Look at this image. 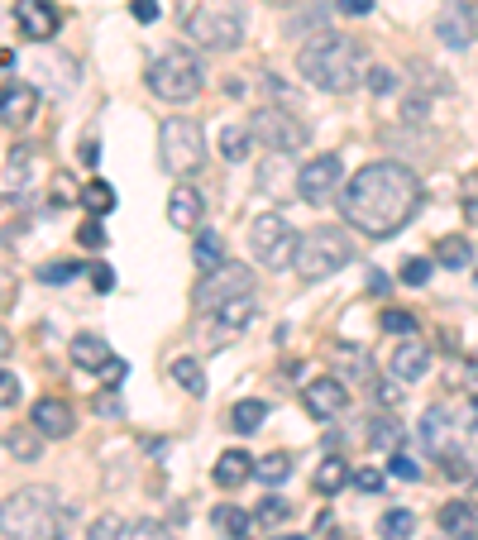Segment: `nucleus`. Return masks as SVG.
Returning <instances> with one entry per match:
<instances>
[{"label":"nucleus","instance_id":"obj_43","mask_svg":"<svg viewBox=\"0 0 478 540\" xmlns=\"http://www.w3.org/2000/svg\"><path fill=\"white\" fill-rule=\"evenodd\" d=\"M77 244H82V249H106V230H101V220L91 216L87 225L77 230Z\"/></svg>","mask_w":478,"mask_h":540},{"label":"nucleus","instance_id":"obj_26","mask_svg":"<svg viewBox=\"0 0 478 540\" xmlns=\"http://www.w3.org/2000/svg\"><path fill=\"white\" fill-rule=\"evenodd\" d=\"M216 531H225V536L230 540H254V517H249V512H239V507H230V502H225V507H216Z\"/></svg>","mask_w":478,"mask_h":540},{"label":"nucleus","instance_id":"obj_19","mask_svg":"<svg viewBox=\"0 0 478 540\" xmlns=\"http://www.w3.org/2000/svg\"><path fill=\"white\" fill-rule=\"evenodd\" d=\"M440 531L450 540H478V507L474 502H445L440 507Z\"/></svg>","mask_w":478,"mask_h":540},{"label":"nucleus","instance_id":"obj_38","mask_svg":"<svg viewBox=\"0 0 478 540\" xmlns=\"http://www.w3.org/2000/svg\"><path fill=\"white\" fill-rule=\"evenodd\" d=\"M77 273H82V263L53 259V263H44V268H39V282H53V287H58V282H72Z\"/></svg>","mask_w":478,"mask_h":540},{"label":"nucleus","instance_id":"obj_8","mask_svg":"<svg viewBox=\"0 0 478 540\" xmlns=\"http://www.w3.org/2000/svg\"><path fill=\"white\" fill-rule=\"evenodd\" d=\"M297 244H302V235L283 216H259L249 225V249H254V259L263 268H292L297 263Z\"/></svg>","mask_w":478,"mask_h":540},{"label":"nucleus","instance_id":"obj_15","mask_svg":"<svg viewBox=\"0 0 478 540\" xmlns=\"http://www.w3.org/2000/svg\"><path fill=\"white\" fill-rule=\"evenodd\" d=\"M34 115H39V91L29 87V82H5L0 87V125L24 130Z\"/></svg>","mask_w":478,"mask_h":540},{"label":"nucleus","instance_id":"obj_18","mask_svg":"<svg viewBox=\"0 0 478 540\" xmlns=\"http://www.w3.org/2000/svg\"><path fill=\"white\" fill-rule=\"evenodd\" d=\"M426 368H431V345H421V340L397 345V354H392V378H402V383H421Z\"/></svg>","mask_w":478,"mask_h":540},{"label":"nucleus","instance_id":"obj_21","mask_svg":"<svg viewBox=\"0 0 478 540\" xmlns=\"http://www.w3.org/2000/svg\"><path fill=\"white\" fill-rule=\"evenodd\" d=\"M5 450H10V459H20V464H39L44 459V435H39L34 421L29 426H15V431L5 435Z\"/></svg>","mask_w":478,"mask_h":540},{"label":"nucleus","instance_id":"obj_27","mask_svg":"<svg viewBox=\"0 0 478 540\" xmlns=\"http://www.w3.org/2000/svg\"><path fill=\"white\" fill-rule=\"evenodd\" d=\"M77 201H82V211H87V216H96V220H101V216H106V211H115V187L96 177V182H87V187L77 192Z\"/></svg>","mask_w":478,"mask_h":540},{"label":"nucleus","instance_id":"obj_31","mask_svg":"<svg viewBox=\"0 0 478 540\" xmlns=\"http://www.w3.org/2000/svg\"><path fill=\"white\" fill-rule=\"evenodd\" d=\"M445 435H450V421H445V411L435 407V411H426V421H421V445L431 454H445L450 445H445Z\"/></svg>","mask_w":478,"mask_h":540},{"label":"nucleus","instance_id":"obj_30","mask_svg":"<svg viewBox=\"0 0 478 540\" xmlns=\"http://www.w3.org/2000/svg\"><path fill=\"white\" fill-rule=\"evenodd\" d=\"M173 383L182 392H192V397H206V368L196 359H173Z\"/></svg>","mask_w":478,"mask_h":540},{"label":"nucleus","instance_id":"obj_46","mask_svg":"<svg viewBox=\"0 0 478 540\" xmlns=\"http://www.w3.org/2000/svg\"><path fill=\"white\" fill-rule=\"evenodd\" d=\"M287 512H292V507H287L283 497H263L259 502V521H283Z\"/></svg>","mask_w":478,"mask_h":540},{"label":"nucleus","instance_id":"obj_50","mask_svg":"<svg viewBox=\"0 0 478 540\" xmlns=\"http://www.w3.org/2000/svg\"><path fill=\"white\" fill-rule=\"evenodd\" d=\"M335 10H340V15H354V20H359V15H369V10H373V0H335Z\"/></svg>","mask_w":478,"mask_h":540},{"label":"nucleus","instance_id":"obj_33","mask_svg":"<svg viewBox=\"0 0 478 540\" xmlns=\"http://www.w3.org/2000/svg\"><path fill=\"white\" fill-rule=\"evenodd\" d=\"M378 531H383V540H412L416 536V517L407 512V507L383 512V517H378Z\"/></svg>","mask_w":478,"mask_h":540},{"label":"nucleus","instance_id":"obj_45","mask_svg":"<svg viewBox=\"0 0 478 540\" xmlns=\"http://www.w3.org/2000/svg\"><path fill=\"white\" fill-rule=\"evenodd\" d=\"M464 220L478 230V177H469L464 182Z\"/></svg>","mask_w":478,"mask_h":540},{"label":"nucleus","instance_id":"obj_34","mask_svg":"<svg viewBox=\"0 0 478 540\" xmlns=\"http://www.w3.org/2000/svg\"><path fill=\"white\" fill-rule=\"evenodd\" d=\"M29 163H34V149H29V144H15V149H10V163H5V187H10V192H20L24 187Z\"/></svg>","mask_w":478,"mask_h":540},{"label":"nucleus","instance_id":"obj_52","mask_svg":"<svg viewBox=\"0 0 478 540\" xmlns=\"http://www.w3.org/2000/svg\"><path fill=\"white\" fill-rule=\"evenodd\" d=\"M354 483H359L364 493H378V488H383V474H378V469H359V474H354Z\"/></svg>","mask_w":478,"mask_h":540},{"label":"nucleus","instance_id":"obj_48","mask_svg":"<svg viewBox=\"0 0 478 540\" xmlns=\"http://www.w3.org/2000/svg\"><path fill=\"white\" fill-rule=\"evenodd\" d=\"M130 15L139 24H153L158 20V0H130Z\"/></svg>","mask_w":478,"mask_h":540},{"label":"nucleus","instance_id":"obj_32","mask_svg":"<svg viewBox=\"0 0 478 540\" xmlns=\"http://www.w3.org/2000/svg\"><path fill=\"white\" fill-rule=\"evenodd\" d=\"M349 483V469H345V459H326L321 469H316V478H311V488L321 497H330V493H340Z\"/></svg>","mask_w":478,"mask_h":540},{"label":"nucleus","instance_id":"obj_42","mask_svg":"<svg viewBox=\"0 0 478 540\" xmlns=\"http://www.w3.org/2000/svg\"><path fill=\"white\" fill-rule=\"evenodd\" d=\"M383 330L388 335H416V316L412 311H383Z\"/></svg>","mask_w":478,"mask_h":540},{"label":"nucleus","instance_id":"obj_20","mask_svg":"<svg viewBox=\"0 0 478 540\" xmlns=\"http://www.w3.org/2000/svg\"><path fill=\"white\" fill-rule=\"evenodd\" d=\"M254 316H259V306H254L249 292H244V297H230L225 306H216V330H220V335H239V330L254 321Z\"/></svg>","mask_w":478,"mask_h":540},{"label":"nucleus","instance_id":"obj_11","mask_svg":"<svg viewBox=\"0 0 478 540\" xmlns=\"http://www.w3.org/2000/svg\"><path fill=\"white\" fill-rule=\"evenodd\" d=\"M340 177H345L340 153H316L297 168V196L306 206H321V201H330V192H340Z\"/></svg>","mask_w":478,"mask_h":540},{"label":"nucleus","instance_id":"obj_51","mask_svg":"<svg viewBox=\"0 0 478 540\" xmlns=\"http://www.w3.org/2000/svg\"><path fill=\"white\" fill-rule=\"evenodd\" d=\"M96 411H101V416H125V407H120L115 392H101V397H96Z\"/></svg>","mask_w":478,"mask_h":540},{"label":"nucleus","instance_id":"obj_44","mask_svg":"<svg viewBox=\"0 0 478 540\" xmlns=\"http://www.w3.org/2000/svg\"><path fill=\"white\" fill-rule=\"evenodd\" d=\"M15 402H20V378L0 368V407H15Z\"/></svg>","mask_w":478,"mask_h":540},{"label":"nucleus","instance_id":"obj_56","mask_svg":"<svg viewBox=\"0 0 478 540\" xmlns=\"http://www.w3.org/2000/svg\"><path fill=\"white\" fill-rule=\"evenodd\" d=\"M330 540H354V531H330Z\"/></svg>","mask_w":478,"mask_h":540},{"label":"nucleus","instance_id":"obj_35","mask_svg":"<svg viewBox=\"0 0 478 540\" xmlns=\"http://www.w3.org/2000/svg\"><path fill=\"white\" fill-rule=\"evenodd\" d=\"M254 474H259L263 483H283V478L292 474V454H268V459L254 464Z\"/></svg>","mask_w":478,"mask_h":540},{"label":"nucleus","instance_id":"obj_14","mask_svg":"<svg viewBox=\"0 0 478 540\" xmlns=\"http://www.w3.org/2000/svg\"><path fill=\"white\" fill-rule=\"evenodd\" d=\"M302 402L316 421H335V416H345V407H349V388L340 378H316V383H306Z\"/></svg>","mask_w":478,"mask_h":540},{"label":"nucleus","instance_id":"obj_37","mask_svg":"<svg viewBox=\"0 0 478 540\" xmlns=\"http://www.w3.org/2000/svg\"><path fill=\"white\" fill-rule=\"evenodd\" d=\"M397 278L407 282V287H426V282H431V259H421V254L402 259V273H397Z\"/></svg>","mask_w":478,"mask_h":540},{"label":"nucleus","instance_id":"obj_22","mask_svg":"<svg viewBox=\"0 0 478 540\" xmlns=\"http://www.w3.org/2000/svg\"><path fill=\"white\" fill-rule=\"evenodd\" d=\"M72 364L87 368V373H106L110 368V345L101 335H77L72 340Z\"/></svg>","mask_w":478,"mask_h":540},{"label":"nucleus","instance_id":"obj_12","mask_svg":"<svg viewBox=\"0 0 478 540\" xmlns=\"http://www.w3.org/2000/svg\"><path fill=\"white\" fill-rule=\"evenodd\" d=\"M435 39L445 48H469L478 39V5L474 0H440L435 10Z\"/></svg>","mask_w":478,"mask_h":540},{"label":"nucleus","instance_id":"obj_36","mask_svg":"<svg viewBox=\"0 0 478 540\" xmlns=\"http://www.w3.org/2000/svg\"><path fill=\"white\" fill-rule=\"evenodd\" d=\"M120 536H130V526H125V517H115V512L96 517L87 531V540H120Z\"/></svg>","mask_w":478,"mask_h":540},{"label":"nucleus","instance_id":"obj_9","mask_svg":"<svg viewBox=\"0 0 478 540\" xmlns=\"http://www.w3.org/2000/svg\"><path fill=\"white\" fill-rule=\"evenodd\" d=\"M249 130L259 144H268V153H297L306 149V139H311V125H306L302 115H292L287 106H263L254 120H249Z\"/></svg>","mask_w":478,"mask_h":540},{"label":"nucleus","instance_id":"obj_5","mask_svg":"<svg viewBox=\"0 0 478 540\" xmlns=\"http://www.w3.org/2000/svg\"><path fill=\"white\" fill-rule=\"evenodd\" d=\"M345 263H354V244H349L345 230H306L302 244H297V273H302V282H321L330 278V273H340Z\"/></svg>","mask_w":478,"mask_h":540},{"label":"nucleus","instance_id":"obj_40","mask_svg":"<svg viewBox=\"0 0 478 540\" xmlns=\"http://www.w3.org/2000/svg\"><path fill=\"white\" fill-rule=\"evenodd\" d=\"M388 474H392V478H402V483H416V478H421V464H416L412 454L392 450V454H388Z\"/></svg>","mask_w":478,"mask_h":540},{"label":"nucleus","instance_id":"obj_55","mask_svg":"<svg viewBox=\"0 0 478 540\" xmlns=\"http://www.w3.org/2000/svg\"><path fill=\"white\" fill-rule=\"evenodd\" d=\"M268 5H278V10H292V5H311V0H268Z\"/></svg>","mask_w":478,"mask_h":540},{"label":"nucleus","instance_id":"obj_53","mask_svg":"<svg viewBox=\"0 0 478 540\" xmlns=\"http://www.w3.org/2000/svg\"><path fill=\"white\" fill-rule=\"evenodd\" d=\"M82 163L96 168V163H101V144H82Z\"/></svg>","mask_w":478,"mask_h":540},{"label":"nucleus","instance_id":"obj_28","mask_svg":"<svg viewBox=\"0 0 478 540\" xmlns=\"http://www.w3.org/2000/svg\"><path fill=\"white\" fill-rule=\"evenodd\" d=\"M225 263V244L216 230H196V273H216Z\"/></svg>","mask_w":478,"mask_h":540},{"label":"nucleus","instance_id":"obj_29","mask_svg":"<svg viewBox=\"0 0 478 540\" xmlns=\"http://www.w3.org/2000/svg\"><path fill=\"white\" fill-rule=\"evenodd\" d=\"M263 416H268V407H263L259 397H244V402L230 407V426H235L239 435H254L263 426Z\"/></svg>","mask_w":478,"mask_h":540},{"label":"nucleus","instance_id":"obj_41","mask_svg":"<svg viewBox=\"0 0 478 540\" xmlns=\"http://www.w3.org/2000/svg\"><path fill=\"white\" fill-rule=\"evenodd\" d=\"M125 540H177L173 536V531H168V526H163V521H134V526H130V536H125Z\"/></svg>","mask_w":478,"mask_h":540},{"label":"nucleus","instance_id":"obj_7","mask_svg":"<svg viewBox=\"0 0 478 540\" xmlns=\"http://www.w3.org/2000/svg\"><path fill=\"white\" fill-rule=\"evenodd\" d=\"M201 63H196L187 48H173V53H163V58H153L149 67V91L158 96V101H173V106H182V101H192L196 91H201Z\"/></svg>","mask_w":478,"mask_h":540},{"label":"nucleus","instance_id":"obj_49","mask_svg":"<svg viewBox=\"0 0 478 540\" xmlns=\"http://www.w3.org/2000/svg\"><path fill=\"white\" fill-rule=\"evenodd\" d=\"M91 287H96V292H110V287H115V273H110L106 263H91Z\"/></svg>","mask_w":478,"mask_h":540},{"label":"nucleus","instance_id":"obj_57","mask_svg":"<svg viewBox=\"0 0 478 540\" xmlns=\"http://www.w3.org/2000/svg\"><path fill=\"white\" fill-rule=\"evenodd\" d=\"M469 416H474V421H469V426H478V397H474V402H469Z\"/></svg>","mask_w":478,"mask_h":540},{"label":"nucleus","instance_id":"obj_58","mask_svg":"<svg viewBox=\"0 0 478 540\" xmlns=\"http://www.w3.org/2000/svg\"><path fill=\"white\" fill-rule=\"evenodd\" d=\"M268 540H306V536H268Z\"/></svg>","mask_w":478,"mask_h":540},{"label":"nucleus","instance_id":"obj_25","mask_svg":"<svg viewBox=\"0 0 478 540\" xmlns=\"http://www.w3.org/2000/svg\"><path fill=\"white\" fill-rule=\"evenodd\" d=\"M435 263H440V268H469V263H474V249H469V239L464 235H445L440 239V244H435Z\"/></svg>","mask_w":478,"mask_h":540},{"label":"nucleus","instance_id":"obj_10","mask_svg":"<svg viewBox=\"0 0 478 540\" xmlns=\"http://www.w3.org/2000/svg\"><path fill=\"white\" fill-rule=\"evenodd\" d=\"M244 292H254V273H249L244 263L225 259L216 273H201V282H196V292H192V302L201 306V311H216V306H225L230 297H244Z\"/></svg>","mask_w":478,"mask_h":540},{"label":"nucleus","instance_id":"obj_1","mask_svg":"<svg viewBox=\"0 0 478 540\" xmlns=\"http://www.w3.org/2000/svg\"><path fill=\"white\" fill-rule=\"evenodd\" d=\"M421 211V177L407 163H364L340 192V216L349 230L369 239H392Z\"/></svg>","mask_w":478,"mask_h":540},{"label":"nucleus","instance_id":"obj_4","mask_svg":"<svg viewBox=\"0 0 478 540\" xmlns=\"http://www.w3.org/2000/svg\"><path fill=\"white\" fill-rule=\"evenodd\" d=\"M177 24L196 48H239L244 39V0H177Z\"/></svg>","mask_w":478,"mask_h":540},{"label":"nucleus","instance_id":"obj_17","mask_svg":"<svg viewBox=\"0 0 478 540\" xmlns=\"http://www.w3.org/2000/svg\"><path fill=\"white\" fill-rule=\"evenodd\" d=\"M201 216H206V196L196 192L192 182H177L173 196H168V220H173V230H201Z\"/></svg>","mask_w":478,"mask_h":540},{"label":"nucleus","instance_id":"obj_23","mask_svg":"<svg viewBox=\"0 0 478 540\" xmlns=\"http://www.w3.org/2000/svg\"><path fill=\"white\" fill-rule=\"evenodd\" d=\"M211 478H216L220 488H239L244 478H254V459L244 450H225L216 459V469H211Z\"/></svg>","mask_w":478,"mask_h":540},{"label":"nucleus","instance_id":"obj_2","mask_svg":"<svg viewBox=\"0 0 478 540\" xmlns=\"http://www.w3.org/2000/svg\"><path fill=\"white\" fill-rule=\"evenodd\" d=\"M67 512L53 488H20L0 502V536L5 540H63L67 536Z\"/></svg>","mask_w":478,"mask_h":540},{"label":"nucleus","instance_id":"obj_47","mask_svg":"<svg viewBox=\"0 0 478 540\" xmlns=\"http://www.w3.org/2000/svg\"><path fill=\"white\" fill-rule=\"evenodd\" d=\"M369 440H373V445H397V426H392L388 416H378V421H373V431H369Z\"/></svg>","mask_w":478,"mask_h":540},{"label":"nucleus","instance_id":"obj_13","mask_svg":"<svg viewBox=\"0 0 478 540\" xmlns=\"http://www.w3.org/2000/svg\"><path fill=\"white\" fill-rule=\"evenodd\" d=\"M15 24H20L24 39L44 44V39L58 34L63 15H58V5H53V0H15Z\"/></svg>","mask_w":478,"mask_h":540},{"label":"nucleus","instance_id":"obj_54","mask_svg":"<svg viewBox=\"0 0 478 540\" xmlns=\"http://www.w3.org/2000/svg\"><path fill=\"white\" fill-rule=\"evenodd\" d=\"M10 349H15V340H10V330L0 325V359H10Z\"/></svg>","mask_w":478,"mask_h":540},{"label":"nucleus","instance_id":"obj_39","mask_svg":"<svg viewBox=\"0 0 478 540\" xmlns=\"http://www.w3.org/2000/svg\"><path fill=\"white\" fill-rule=\"evenodd\" d=\"M364 87H369L373 96H392V91H397V72H392V67H369V72H364Z\"/></svg>","mask_w":478,"mask_h":540},{"label":"nucleus","instance_id":"obj_3","mask_svg":"<svg viewBox=\"0 0 478 540\" xmlns=\"http://www.w3.org/2000/svg\"><path fill=\"white\" fill-rule=\"evenodd\" d=\"M297 72L316 91H330V96H345V91L359 87V44L345 39V34H330L321 29L316 39H306V48L297 53Z\"/></svg>","mask_w":478,"mask_h":540},{"label":"nucleus","instance_id":"obj_24","mask_svg":"<svg viewBox=\"0 0 478 540\" xmlns=\"http://www.w3.org/2000/svg\"><path fill=\"white\" fill-rule=\"evenodd\" d=\"M249 149H254V130H249V125H225V130H220V158H225V163H244Z\"/></svg>","mask_w":478,"mask_h":540},{"label":"nucleus","instance_id":"obj_6","mask_svg":"<svg viewBox=\"0 0 478 540\" xmlns=\"http://www.w3.org/2000/svg\"><path fill=\"white\" fill-rule=\"evenodd\" d=\"M201 153H206L201 125H196L192 115H168L163 130H158V163H163V173H173V177L196 173Z\"/></svg>","mask_w":478,"mask_h":540},{"label":"nucleus","instance_id":"obj_16","mask_svg":"<svg viewBox=\"0 0 478 540\" xmlns=\"http://www.w3.org/2000/svg\"><path fill=\"white\" fill-rule=\"evenodd\" d=\"M29 421L39 426L44 440H67V435L77 431V416H72V407H67L63 397H39L34 411H29Z\"/></svg>","mask_w":478,"mask_h":540}]
</instances>
